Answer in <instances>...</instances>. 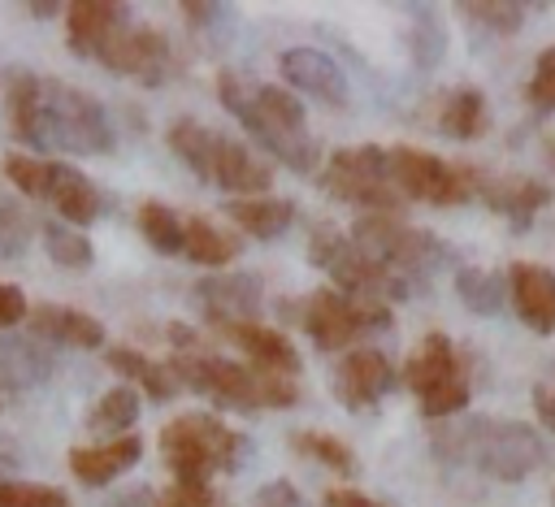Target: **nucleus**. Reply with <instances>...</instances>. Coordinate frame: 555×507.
Wrapping results in <instances>:
<instances>
[{"label":"nucleus","mask_w":555,"mask_h":507,"mask_svg":"<svg viewBox=\"0 0 555 507\" xmlns=\"http://www.w3.org/2000/svg\"><path fill=\"white\" fill-rule=\"evenodd\" d=\"M4 108H9L13 134L35 152L104 156L117 147L104 104L78 87H65L52 74L9 69L4 74Z\"/></svg>","instance_id":"obj_1"},{"label":"nucleus","mask_w":555,"mask_h":507,"mask_svg":"<svg viewBox=\"0 0 555 507\" xmlns=\"http://www.w3.org/2000/svg\"><path fill=\"white\" fill-rule=\"evenodd\" d=\"M217 95L221 104L238 117V126L286 169L295 173H312L317 169V143L308 134V117H304V104L286 91V87H273V82H251V78H238L230 69L217 74Z\"/></svg>","instance_id":"obj_2"},{"label":"nucleus","mask_w":555,"mask_h":507,"mask_svg":"<svg viewBox=\"0 0 555 507\" xmlns=\"http://www.w3.org/2000/svg\"><path fill=\"white\" fill-rule=\"evenodd\" d=\"M434 451L455 459V464H473L477 472H486L494 481H525L529 472H538L551 459L546 438L533 425L494 420V416H473L464 425H442L434 433Z\"/></svg>","instance_id":"obj_3"},{"label":"nucleus","mask_w":555,"mask_h":507,"mask_svg":"<svg viewBox=\"0 0 555 507\" xmlns=\"http://www.w3.org/2000/svg\"><path fill=\"white\" fill-rule=\"evenodd\" d=\"M165 143L169 152L208 186H221L230 191L234 199H251V195H264L269 182H273V169L264 160L251 156V147H243L238 139L195 121V117H178L165 126Z\"/></svg>","instance_id":"obj_4"},{"label":"nucleus","mask_w":555,"mask_h":507,"mask_svg":"<svg viewBox=\"0 0 555 507\" xmlns=\"http://www.w3.org/2000/svg\"><path fill=\"white\" fill-rule=\"evenodd\" d=\"M169 373L178 377V386L208 394L221 407L234 412H256V407H295L299 403V386L295 377H278V373H260L251 364L225 360V355H199V351H173Z\"/></svg>","instance_id":"obj_5"},{"label":"nucleus","mask_w":555,"mask_h":507,"mask_svg":"<svg viewBox=\"0 0 555 507\" xmlns=\"http://www.w3.org/2000/svg\"><path fill=\"white\" fill-rule=\"evenodd\" d=\"M247 451L251 442L208 412H182L160 429V455L173 481L208 485L212 472H238L247 464Z\"/></svg>","instance_id":"obj_6"},{"label":"nucleus","mask_w":555,"mask_h":507,"mask_svg":"<svg viewBox=\"0 0 555 507\" xmlns=\"http://www.w3.org/2000/svg\"><path fill=\"white\" fill-rule=\"evenodd\" d=\"M351 243L364 247L369 256H377L408 286L412 282H425L429 273H438L442 264H451V247L434 230H421V225H412V221H403L395 212H364V217H356Z\"/></svg>","instance_id":"obj_7"},{"label":"nucleus","mask_w":555,"mask_h":507,"mask_svg":"<svg viewBox=\"0 0 555 507\" xmlns=\"http://www.w3.org/2000/svg\"><path fill=\"white\" fill-rule=\"evenodd\" d=\"M308 264L325 269L343 295L364 299V303H390V299H408L412 295V286L399 273H390L377 256L356 247L351 234H343L334 225H317L308 234Z\"/></svg>","instance_id":"obj_8"},{"label":"nucleus","mask_w":555,"mask_h":507,"mask_svg":"<svg viewBox=\"0 0 555 507\" xmlns=\"http://www.w3.org/2000/svg\"><path fill=\"white\" fill-rule=\"evenodd\" d=\"M403 386L416 394V403L429 420L455 416L468 407V394H473L468 360L447 334H425L421 347L403 364Z\"/></svg>","instance_id":"obj_9"},{"label":"nucleus","mask_w":555,"mask_h":507,"mask_svg":"<svg viewBox=\"0 0 555 507\" xmlns=\"http://www.w3.org/2000/svg\"><path fill=\"white\" fill-rule=\"evenodd\" d=\"M386 173H390V186L403 195V199H416V204H438V208H451V204H464L477 195L481 186V173L473 165H451L434 152H421V147H386Z\"/></svg>","instance_id":"obj_10"},{"label":"nucleus","mask_w":555,"mask_h":507,"mask_svg":"<svg viewBox=\"0 0 555 507\" xmlns=\"http://www.w3.org/2000/svg\"><path fill=\"white\" fill-rule=\"evenodd\" d=\"M295 321L304 325V334L321 347V351H347L351 342L382 334L390 325V308L386 303H364L351 299L343 290H312L308 299L295 303Z\"/></svg>","instance_id":"obj_11"},{"label":"nucleus","mask_w":555,"mask_h":507,"mask_svg":"<svg viewBox=\"0 0 555 507\" xmlns=\"http://www.w3.org/2000/svg\"><path fill=\"white\" fill-rule=\"evenodd\" d=\"M321 191L364 212H395V217L403 212V195L390 186L386 173V147L377 143L338 147L321 169Z\"/></svg>","instance_id":"obj_12"},{"label":"nucleus","mask_w":555,"mask_h":507,"mask_svg":"<svg viewBox=\"0 0 555 507\" xmlns=\"http://www.w3.org/2000/svg\"><path fill=\"white\" fill-rule=\"evenodd\" d=\"M95 61H100L104 69H113V74H126V78L147 82V87H160L165 74H169L173 52H169V39H165L156 26L126 22V26H117V30L100 43Z\"/></svg>","instance_id":"obj_13"},{"label":"nucleus","mask_w":555,"mask_h":507,"mask_svg":"<svg viewBox=\"0 0 555 507\" xmlns=\"http://www.w3.org/2000/svg\"><path fill=\"white\" fill-rule=\"evenodd\" d=\"M395 377H399L395 364L377 347H351L347 355H338L330 386H334V399L343 407L360 412V407H373L382 394H390Z\"/></svg>","instance_id":"obj_14"},{"label":"nucleus","mask_w":555,"mask_h":507,"mask_svg":"<svg viewBox=\"0 0 555 507\" xmlns=\"http://www.w3.org/2000/svg\"><path fill=\"white\" fill-rule=\"evenodd\" d=\"M195 308L217 325L230 321H256L260 316V277L256 273H208L191 290Z\"/></svg>","instance_id":"obj_15"},{"label":"nucleus","mask_w":555,"mask_h":507,"mask_svg":"<svg viewBox=\"0 0 555 507\" xmlns=\"http://www.w3.org/2000/svg\"><path fill=\"white\" fill-rule=\"evenodd\" d=\"M278 69L286 78V87L312 95L317 104H330V108H347L351 91H347V78L338 69L334 56H325L321 48H286L278 56Z\"/></svg>","instance_id":"obj_16"},{"label":"nucleus","mask_w":555,"mask_h":507,"mask_svg":"<svg viewBox=\"0 0 555 507\" xmlns=\"http://www.w3.org/2000/svg\"><path fill=\"white\" fill-rule=\"evenodd\" d=\"M217 334H221L225 342H234V347L251 360V368H260V373L295 377L299 364H304L299 351H295V342H291L282 329L264 325V321H230V325H217Z\"/></svg>","instance_id":"obj_17"},{"label":"nucleus","mask_w":555,"mask_h":507,"mask_svg":"<svg viewBox=\"0 0 555 507\" xmlns=\"http://www.w3.org/2000/svg\"><path fill=\"white\" fill-rule=\"evenodd\" d=\"M507 299L533 334H555V269L516 260L507 269Z\"/></svg>","instance_id":"obj_18"},{"label":"nucleus","mask_w":555,"mask_h":507,"mask_svg":"<svg viewBox=\"0 0 555 507\" xmlns=\"http://www.w3.org/2000/svg\"><path fill=\"white\" fill-rule=\"evenodd\" d=\"M130 22V4L121 0H69L65 4V43L74 56H91L100 52V43Z\"/></svg>","instance_id":"obj_19"},{"label":"nucleus","mask_w":555,"mask_h":507,"mask_svg":"<svg viewBox=\"0 0 555 507\" xmlns=\"http://www.w3.org/2000/svg\"><path fill=\"white\" fill-rule=\"evenodd\" d=\"M477 199H481L490 212L507 217L516 230H525V225L538 217V208L551 204V186L538 182V178H525V173H503V178H481Z\"/></svg>","instance_id":"obj_20"},{"label":"nucleus","mask_w":555,"mask_h":507,"mask_svg":"<svg viewBox=\"0 0 555 507\" xmlns=\"http://www.w3.org/2000/svg\"><path fill=\"white\" fill-rule=\"evenodd\" d=\"M48 204H52V208L65 217V225H74V230L100 221V212H104V195H100V186H95L78 165H69V160H52Z\"/></svg>","instance_id":"obj_21"},{"label":"nucleus","mask_w":555,"mask_h":507,"mask_svg":"<svg viewBox=\"0 0 555 507\" xmlns=\"http://www.w3.org/2000/svg\"><path fill=\"white\" fill-rule=\"evenodd\" d=\"M30 316V329L43 338V342H56V347H74V351H100L104 347V325L82 312V308H69V303H39Z\"/></svg>","instance_id":"obj_22"},{"label":"nucleus","mask_w":555,"mask_h":507,"mask_svg":"<svg viewBox=\"0 0 555 507\" xmlns=\"http://www.w3.org/2000/svg\"><path fill=\"white\" fill-rule=\"evenodd\" d=\"M139 455H143V438L139 433H121V438L100 442V446H74L69 451V472L82 485H108L121 472H130L139 464Z\"/></svg>","instance_id":"obj_23"},{"label":"nucleus","mask_w":555,"mask_h":507,"mask_svg":"<svg viewBox=\"0 0 555 507\" xmlns=\"http://www.w3.org/2000/svg\"><path fill=\"white\" fill-rule=\"evenodd\" d=\"M52 373H56V355L43 342L17 338V334H4L0 338V390L22 394V390L43 386Z\"/></svg>","instance_id":"obj_24"},{"label":"nucleus","mask_w":555,"mask_h":507,"mask_svg":"<svg viewBox=\"0 0 555 507\" xmlns=\"http://www.w3.org/2000/svg\"><path fill=\"white\" fill-rule=\"evenodd\" d=\"M104 360H108L113 373H121L126 381H134L139 390H147L152 403H169L173 394H182V386H178V377L169 373V364H156V360L139 355L134 347H108Z\"/></svg>","instance_id":"obj_25"},{"label":"nucleus","mask_w":555,"mask_h":507,"mask_svg":"<svg viewBox=\"0 0 555 507\" xmlns=\"http://www.w3.org/2000/svg\"><path fill=\"white\" fill-rule=\"evenodd\" d=\"M225 217L251 234V238H278L291 230L295 221V204L291 199H273V195H251V199H230L225 204Z\"/></svg>","instance_id":"obj_26"},{"label":"nucleus","mask_w":555,"mask_h":507,"mask_svg":"<svg viewBox=\"0 0 555 507\" xmlns=\"http://www.w3.org/2000/svg\"><path fill=\"white\" fill-rule=\"evenodd\" d=\"M490 126V104L477 87H455L447 100H442V113H438V130L468 143V139H481Z\"/></svg>","instance_id":"obj_27"},{"label":"nucleus","mask_w":555,"mask_h":507,"mask_svg":"<svg viewBox=\"0 0 555 507\" xmlns=\"http://www.w3.org/2000/svg\"><path fill=\"white\" fill-rule=\"evenodd\" d=\"M234 251H238L234 234H225L208 217H182V256L186 260H195L204 269H221L234 260Z\"/></svg>","instance_id":"obj_28"},{"label":"nucleus","mask_w":555,"mask_h":507,"mask_svg":"<svg viewBox=\"0 0 555 507\" xmlns=\"http://www.w3.org/2000/svg\"><path fill=\"white\" fill-rule=\"evenodd\" d=\"M455 295L464 299L468 312H477V316H499L503 303H507V277L494 273V269L468 264V269L455 273Z\"/></svg>","instance_id":"obj_29"},{"label":"nucleus","mask_w":555,"mask_h":507,"mask_svg":"<svg viewBox=\"0 0 555 507\" xmlns=\"http://www.w3.org/2000/svg\"><path fill=\"white\" fill-rule=\"evenodd\" d=\"M139 420V390L134 386H113V390H104L95 403H91V412H87V429H95V433H130V425Z\"/></svg>","instance_id":"obj_30"},{"label":"nucleus","mask_w":555,"mask_h":507,"mask_svg":"<svg viewBox=\"0 0 555 507\" xmlns=\"http://www.w3.org/2000/svg\"><path fill=\"white\" fill-rule=\"evenodd\" d=\"M139 234L152 243V251H160V256H182V217L169 208V204H160V199H147V204H139Z\"/></svg>","instance_id":"obj_31"},{"label":"nucleus","mask_w":555,"mask_h":507,"mask_svg":"<svg viewBox=\"0 0 555 507\" xmlns=\"http://www.w3.org/2000/svg\"><path fill=\"white\" fill-rule=\"evenodd\" d=\"M43 247L61 269H91V260H95L91 238L65 221H43Z\"/></svg>","instance_id":"obj_32"},{"label":"nucleus","mask_w":555,"mask_h":507,"mask_svg":"<svg viewBox=\"0 0 555 507\" xmlns=\"http://www.w3.org/2000/svg\"><path fill=\"white\" fill-rule=\"evenodd\" d=\"M291 446H295L299 455H308V459L325 464L330 472H356V455H351V446H347L343 438H334V433L304 429V433H295V438H291Z\"/></svg>","instance_id":"obj_33"},{"label":"nucleus","mask_w":555,"mask_h":507,"mask_svg":"<svg viewBox=\"0 0 555 507\" xmlns=\"http://www.w3.org/2000/svg\"><path fill=\"white\" fill-rule=\"evenodd\" d=\"M442 43H447V35H442V22L434 17V9L412 4V61L421 69H434L442 61Z\"/></svg>","instance_id":"obj_34"},{"label":"nucleus","mask_w":555,"mask_h":507,"mask_svg":"<svg viewBox=\"0 0 555 507\" xmlns=\"http://www.w3.org/2000/svg\"><path fill=\"white\" fill-rule=\"evenodd\" d=\"M468 22H477V26H486V30H494V35H512V30H520V22H525V4H516V0H464V4H455Z\"/></svg>","instance_id":"obj_35"},{"label":"nucleus","mask_w":555,"mask_h":507,"mask_svg":"<svg viewBox=\"0 0 555 507\" xmlns=\"http://www.w3.org/2000/svg\"><path fill=\"white\" fill-rule=\"evenodd\" d=\"M30 234H35L30 212H26L13 195L0 191V256H4V260H17V256L30 247Z\"/></svg>","instance_id":"obj_36"},{"label":"nucleus","mask_w":555,"mask_h":507,"mask_svg":"<svg viewBox=\"0 0 555 507\" xmlns=\"http://www.w3.org/2000/svg\"><path fill=\"white\" fill-rule=\"evenodd\" d=\"M4 178H9L22 195H30V199H48L52 160H43V156H26V152H13V156H4Z\"/></svg>","instance_id":"obj_37"},{"label":"nucleus","mask_w":555,"mask_h":507,"mask_svg":"<svg viewBox=\"0 0 555 507\" xmlns=\"http://www.w3.org/2000/svg\"><path fill=\"white\" fill-rule=\"evenodd\" d=\"M0 507H69V494L56 485L0 477Z\"/></svg>","instance_id":"obj_38"},{"label":"nucleus","mask_w":555,"mask_h":507,"mask_svg":"<svg viewBox=\"0 0 555 507\" xmlns=\"http://www.w3.org/2000/svg\"><path fill=\"white\" fill-rule=\"evenodd\" d=\"M525 100L533 113H555V48H546L525 82Z\"/></svg>","instance_id":"obj_39"},{"label":"nucleus","mask_w":555,"mask_h":507,"mask_svg":"<svg viewBox=\"0 0 555 507\" xmlns=\"http://www.w3.org/2000/svg\"><path fill=\"white\" fill-rule=\"evenodd\" d=\"M156 507H212V490L191 485V481H173L169 490L156 494Z\"/></svg>","instance_id":"obj_40"},{"label":"nucleus","mask_w":555,"mask_h":507,"mask_svg":"<svg viewBox=\"0 0 555 507\" xmlns=\"http://www.w3.org/2000/svg\"><path fill=\"white\" fill-rule=\"evenodd\" d=\"M251 507H304V498H299V490L286 477H278V481H264L256 490V503Z\"/></svg>","instance_id":"obj_41"},{"label":"nucleus","mask_w":555,"mask_h":507,"mask_svg":"<svg viewBox=\"0 0 555 507\" xmlns=\"http://www.w3.org/2000/svg\"><path fill=\"white\" fill-rule=\"evenodd\" d=\"M26 312H30V303H26L22 286L0 282V329H13L17 321H26Z\"/></svg>","instance_id":"obj_42"},{"label":"nucleus","mask_w":555,"mask_h":507,"mask_svg":"<svg viewBox=\"0 0 555 507\" xmlns=\"http://www.w3.org/2000/svg\"><path fill=\"white\" fill-rule=\"evenodd\" d=\"M178 9H182V17H186L191 26H212V22H221V17H225V4H199V0H182Z\"/></svg>","instance_id":"obj_43"},{"label":"nucleus","mask_w":555,"mask_h":507,"mask_svg":"<svg viewBox=\"0 0 555 507\" xmlns=\"http://www.w3.org/2000/svg\"><path fill=\"white\" fill-rule=\"evenodd\" d=\"M108 507H156V490H147V485H130V490L113 494Z\"/></svg>","instance_id":"obj_44"},{"label":"nucleus","mask_w":555,"mask_h":507,"mask_svg":"<svg viewBox=\"0 0 555 507\" xmlns=\"http://www.w3.org/2000/svg\"><path fill=\"white\" fill-rule=\"evenodd\" d=\"M533 412H538V420L555 433V386H538V390H533Z\"/></svg>","instance_id":"obj_45"},{"label":"nucleus","mask_w":555,"mask_h":507,"mask_svg":"<svg viewBox=\"0 0 555 507\" xmlns=\"http://www.w3.org/2000/svg\"><path fill=\"white\" fill-rule=\"evenodd\" d=\"M325 507H382V503H373V498L360 494V490H330V494H325Z\"/></svg>","instance_id":"obj_46"},{"label":"nucleus","mask_w":555,"mask_h":507,"mask_svg":"<svg viewBox=\"0 0 555 507\" xmlns=\"http://www.w3.org/2000/svg\"><path fill=\"white\" fill-rule=\"evenodd\" d=\"M26 9H30V17H52V13L65 9V4H56V0H30Z\"/></svg>","instance_id":"obj_47"},{"label":"nucleus","mask_w":555,"mask_h":507,"mask_svg":"<svg viewBox=\"0 0 555 507\" xmlns=\"http://www.w3.org/2000/svg\"><path fill=\"white\" fill-rule=\"evenodd\" d=\"M546 160H551V169H555V134L546 139Z\"/></svg>","instance_id":"obj_48"},{"label":"nucleus","mask_w":555,"mask_h":507,"mask_svg":"<svg viewBox=\"0 0 555 507\" xmlns=\"http://www.w3.org/2000/svg\"><path fill=\"white\" fill-rule=\"evenodd\" d=\"M551 507H555V490H551Z\"/></svg>","instance_id":"obj_49"},{"label":"nucleus","mask_w":555,"mask_h":507,"mask_svg":"<svg viewBox=\"0 0 555 507\" xmlns=\"http://www.w3.org/2000/svg\"><path fill=\"white\" fill-rule=\"evenodd\" d=\"M0 407H4V399H0Z\"/></svg>","instance_id":"obj_50"}]
</instances>
